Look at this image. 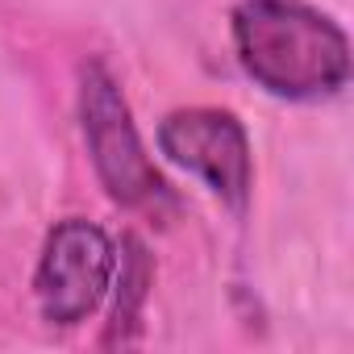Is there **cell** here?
<instances>
[{"label": "cell", "mask_w": 354, "mask_h": 354, "mask_svg": "<svg viewBox=\"0 0 354 354\" xmlns=\"http://www.w3.org/2000/svg\"><path fill=\"white\" fill-rule=\"evenodd\" d=\"M113 271H117V250L100 225L80 221V217L55 225L42 246L38 275H34L42 317L50 325L88 321L109 296Z\"/></svg>", "instance_id": "cell-3"}, {"label": "cell", "mask_w": 354, "mask_h": 354, "mask_svg": "<svg viewBox=\"0 0 354 354\" xmlns=\"http://www.w3.org/2000/svg\"><path fill=\"white\" fill-rule=\"evenodd\" d=\"M234 50L246 75L283 100H321L350 80V42L300 0H242L234 9Z\"/></svg>", "instance_id": "cell-1"}, {"label": "cell", "mask_w": 354, "mask_h": 354, "mask_svg": "<svg viewBox=\"0 0 354 354\" xmlns=\"http://www.w3.org/2000/svg\"><path fill=\"white\" fill-rule=\"evenodd\" d=\"M158 150L201 180L234 209L246 205L254 162L242 121L225 109H175L158 125Z\"/></svg>", "instance_id": "cell-4"}, {"label": "cell", "mask_w": 354, "mask_h": 354, "mask_svg": "<svg viewBox=\"0 0 354 354\" xmlns=\"http://www.w3.org/2000/svg\"><path fill=\"white\" fill-rule=\"evenodd\" d=\"M80 121H84L92 167L117 205L138 209L167 196L162 175L154 171L138 138V125L129 117V104L104 63H84L80 71Z\"/></svg>", "instance_id": "cell-2"}]
</instances>
